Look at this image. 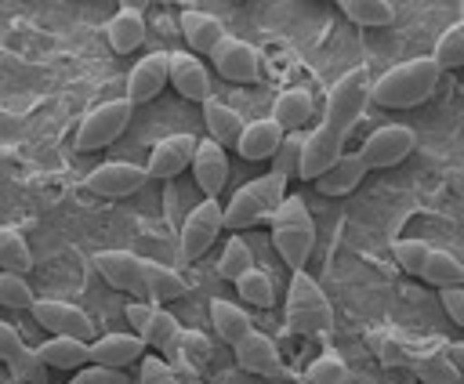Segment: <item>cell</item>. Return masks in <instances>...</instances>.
Segmentation results:
<instances>
[{
	"label": "cell",
	"instance_id": "cell-1",
	"mask_svg": "<svg viewBox=\"0 0 464 384\" xmlns=\"http://www.w3.org/2000/svg\"><path fill=\"white\" fill-rule=\"evenodd\" d=\"M366 101H370V76H366V69H352V72H344V76L330 87L319 127H315L312 134H304L297 178L315 181V178L344 152V138H348L352 127L359 123Z\"/></svg>",
	"mask_w": 464,
	"mask_h": 384
},
{
	"label": "cell",
	"instance_id": "cell-2",
	"mask_svg": "<svg viewBox=\"0 0 464 384\" xmlns=\"http://www.w3.org/2000/svg\"><path fill=\"white\" fill-rule=\"evenodd\" d=\"M94 268L102 272V279L116 290H127L141 301H167V297H181L185 293V279L149 257H138L130 250H98L94 254Z\"/></svg>",
	"mask_w": 464,
	"mask_h": 384
},
{
	"label": "cell",
	"instance_id": "cell-3",
	"mask_svg": "<svg viewBox=\"0 0 464 384\" xmlns=\"http://www.w3.org/2000/svg\"><path fill=\"white\" fill-rule=\"evenodd\" d=\"M435 87H439V65L431 58H410L381 72L377 83H370V98L384 109H413L428 101Z\"/></svg>",
	"mask_w": 464,
	"mask_h": 384
},
{
	"label": "cell",
	"instance_id": "cell-4",
	"mask_svg": "<svg viewBox=\"0 0 464 384\" xmlns=\"http://www.w3.org/2000/svg\"><path fill=\"white\" fill-rule=\"evenodd\" d=\"M272 243L294 272H304V261L315 246V225L301 196H283V203L272 210Z\"/></svg>",
	"mask_w": 464,
	"mask_h": 384
},
{
	"label": "cell",
	"instance_id": "cell-5",
	"mask_svg": "<svg viewBox=\"0 0 464 384\" xmlns=\"http://www.w3.org/2000/svg\"><path fill=\"white\" fill-rule=\"evenodd\" d=\"M283 196H286V181L279 174H261V178L246 181L232 196L228 206H221V225L232 228V232L236 228H250V225L272 217V210L283 203Z\"/></svg>",
	"mask_w": 464,
	"mask_h": 384
},
{
	"label": "cell",
	"instance_id": "cell-6",
	"mask_svg": "<svg viewBox=\"0 0 464 384\" xmlns=\"http://www.w3.org/2000/svg\"><path fill=\"white\" fill-rule=\"evenodd\" d=\"M286 326L294 333H301V337H315V333H326L334 326V308H330L326 293L304 272H294V279H290V290H286Z\"/></svg>",
	"mask_w": 464,
	"mask_h": 384
},
{
	"label": "cell",
	"instance_id": "cell-7",
	"mask_svg": "<svg viewBox=\"0 0 464 384\" xmlns=\"http://www.w3.org/2000/svg\"><path fill=\"white\" fill-rule=\"evenodd\" d=\"M130 109H134V105H130L127 98H112V101L94 105V109L80 120L76 145H80L83 152H94V149L112 145V141L127 130V123H130Z\"/></svg>",
	"mask_w": 464,
	"mask_h": 384
},
{
	"label": "cell",
	"instance_id": "cell-8",
	"mask_svg": "<svg viewBox=\"0 0 464 384\" xmlns=\"http://www.w3.org/2000/svg\"><path fill=\"white\" fill-rule=\"evenodd\" d=\"M413 149H417L413 127H406V123H388V127H377V130L362 141L359 159L366 163V170H388V167L402 163Z\"/></svg>",
	"mask_w": 464,
	"mask_h": 384
},
{
	"label": "cell",
	"instance_id": "cell-9",
	"mask_svg": "<svg viewBox=\"0 0 464 384\" xmlns=\"http://www.w3.org/2000/svg\"><path fill=\"white\" fill-rule=\"evenodd\" d=\"M36 326H44L51 337H76V341H87L94 333L91 319L83 308L69 304V301H58V297H36L29 304Z\"/></svg>",
	"mask_w": 464,
	"mask_h": 384
},
{
	"label": "cell",
	"instance_id": "cell-10",
	"mask_svg": "<svg viewBox=\"0 0 464 384\" xmlns=\"http://www.w3.org/2000/svg\"><path fill=\"white\" fill-rule=\"evenodd\" d=\"M127 322L134 326V333L149 344V348H160V351H174L178 341H181V326L170 312L163 308H152L149 301H134L127 304Z\"/></svg>",
	"mask_w": 464,
	"mask_h": 384
},
{
	"label": "cell",
	"instance_id": "cell-11",
	"mask_svg": "<svg viewBox=\"0 0 464 384\" xmlns=\"http://www.w3.org/2000/svg\"><path fill=\"white\" fill-rule=\"evenodd\" d=\"M221 203L218 199H203L181 225V261H196L210 250V243L221 232Z\"/></svg>",
	"mask_w": 464,
	"mask_h": 384
},
{
	"label": "cell",
	"instance_id": "cell-12",
	"mask_svg": "<svg viewBox=\"0 0 464 384\" xmlns=\"http://www.w3.org/2000/svg\"><path fill=\"white\" fill-rule=\"evenodd\" d=\"M145 181H149V178H145V167H138V163H123V159H116V163H102V167H94V170L87 174V188H91L94 196H102V199H123V196H134Z\"/></svg>",
	"mask_w": 464,
	"mask_h": 384
},
{
	"label": "cell",
	"instance_id": "cell-13",
	"mask_svg": "<svg viewBox=\"0 0 464 384\" xmlns=\"http://www.w3.org/2000/svg\"><path fill=\"white\" fill-rule=\"evenodd\" d=\"M210 62H214V69H218L225 80H232V83H254V80L261 76V58H257L254 43L236 40V36H225V40L218 43V51L210 54Z\"/></svg>",
	"mask_w": 464,
	"mask_h": 384
},
{
	"label": "cell",
	"instance_id": "cell-14",
	"mask_svg": "<svg viewBox=\"0 0 464 384\" xmlns=\"http://www.w3.org/2000/svg\"><path fill=\"white\" fill-rule=\"evenodd\" d=\"M188 167H192V178H196L203 199H218V192L228 181V156H225V149L218 141H210V138L196 141V152H192Z\"/></svg>",
	"mask_w": 464,
	"mask_h": 384
},
{
	"label": "cell",
	"instance_id": "cell-15",
	"mask_svg": "<svg viewBox=\"0 0 464 384\" xmlns=\"http://www.w3.org/2000/svg\"><path fill=\"white\" fill-rule=\"evenodd\" d=\"M167 80L174 83V91L188 101H210V76H207V65L188 54V51H174L170 62H167Z\"/></svg>",
	"mask_w": 464,
	"mask_h": 384
},
{
	"label": "cell",
	"instance_id": "cell-16",
	"mask_svg": "<svg viewBox=\"0 0 464 384\" xmlns=\"http://www.w3.org/2000/svg\"><path fill=\"white\" fill-rule=\"evenodd\" d=\"M167 62H170L167 51H149L130 69V76H127V101L130 105H145V101H152L163 91V83H167Z\"/></svg>",
	"mask_w": 464,
	"mask_h": 384
},
{
	"label": "cell",
	"instance_id": "cell-17",
	"mask_svg": "<svg viewBox=\"0 0 464 384\" xmlns=\"http://www.w3.org/2000/svg\"><path fill=\"white\" fill-rule=\"evenodd\" d=\"M192 152H196V138L192 134H170V138L156 141L152 156H149V167H145V178H174V174H181L192 163Z\"/></svg>",
	"mask_w": 464,
	"mask_h": 384
},
{
	"label": "cell",
	"instance_id": "cell-18",
	"mask_svg": "<svg viewBox=\"0 0 464 384\" xmlns=\"http://www.w3.org/2000/svg\"><path fill=\"white\" fill-rule=\"evenodd\" d=\"M145 355V341L138 333H109L98 337L94 344H87V359L94 366H109V370H123L130 362H138Z\"/></svg>",
	"mask_w": 464,
	"mask_h": 384
},
{
	"label": "cell",
	"instance_id": "cell-19",
	"mask_svg": "<svg viewBox=\"0 0 464 384\" xmlns=\"http://www.w3.org/2000/svg\"><path fill=\"white\" fill-rule=\"evenodd\" d=\"M0 362L11 370V377L44 384V362L36 359V351H29L22 344V337H18V330L11 322H0Z\"/></svg>",
	"mask_w": 464,
	"mask_h": 384
},
{
	"label": "cell",
	"instance_id": "cell-20",
	"mask_svg": "<svg viewBox=\"0 0 464 384\" xmlns=\"http://www.w3.org/2000/svg\"><path fill=\"white\" fill-rule=\"evenodd\" d=\"M236 362L246 370V373H257V377H279L283 373V359L272 344V337L250 330L239 344H236Z\"/></svg>",
	"mask_w": 464,
	"mask_h": 384
},
{
	"label": "cell",
	"instance_id": "cell-21",
	"mask_svg": "<svg viewBox=\"0 0 464 384\" xmlns=\"http://www.w3.org/2000/svg\"><path fill=\"white\" fill-rule=\"evenodd\" d=\"M312 112H315V98H312V91H308V87H290V91L276 94V101H272V116H268V120H272L283 134H290V130H297L301 123H308Z\"/></svg>",
	"mask_w": 464,
	"mask_h": 384
},
{
	"label": "cell",
	"instance_id": "cell-22",
	"mask_svg": "<svg viewBox=\"0 0 464 384\" xmlns=\"http://www.w3.org/2000/svg\"><path fill=\"white\" fill-rule=\"evenodd\" d=\"M362 178H366V163L359 159V152H341V156L315 178V188H319L323 196H348Z\"/></svg>",
	"mask_w": 464,
	"mask_h": 384
},
{
	"label": "cell",
	"instance_id": "cell-23",
	"mask_svg": "<svg viewBox=\"0 0 464 384\" xmlns=\"http://www.w3.org/2000/svg\"><path fill=\"white\" fill-rule=\"evenodd\" d=\"M105 40L116 54H130L134 47L145 43V18L138 11V4H123V11H116L105 25Z\"/></svg>",
	"mask_w": 464,
	"mask_h": 384
},
{
	"label": "cell",
	"instance_id": "cell-24",
	"mask_svg": "<svg viewBox=\"0 0 464 384\" xmlns=\"http://www.w3.org/2000/svg\"><path fill=\"white\" fill-rule=\"evenodd\" d=\"M181 33H185V40H188V47L196 51V54H214L218 51V43L228 36L225 33V25L214 18V14H207V11H185L181 14Z\"/></svg>",
	"mask_w": 464,
	"mask_h": 384
},
{
	"label": "cell",
	"instance_id": "cell-25",
	"mask_svg": "<svg viewBox=\"0 0 464 384\" xmlns=\"http://www.w3.org/2000/svg\"><path fill=\"white\" fill-rule=\"evenodd\" d=\"M279 141H283V130L272 120H254V123H243L239 141H236V152L243 159H272L276 149H279Z\"/></svg>",
	"mask_w": 464,
	"mask_h": 384
},
{
	"label": "cell",
	"instance_id": "cell-26",
	"mask_svg": "<svg viewBox=\"0 0 464 384\" xmlns=\"http://www.w3.org/2000/svg\"><path fill=\"white\" fill-rule=\"evenodd\" d=\"M36 359L51 370H80L87 366V341H76V337H51L47 344L36 348Z\"/></svg>",
	"mask_w": 464,
	"mask_h": 384
},
{
	"label": "cell",
	"instance_id": "cell-27",
	"mask_svg": "<svg viewBox=\"0 0 464 384\" xmlns=\"http://www.w3.org/2000/svg\"><path fill=\"white\" fill-rule=\"evenodd\" d=\"M203 120H207L210 141H218L221 149H225V145H236V141H239L243 120H239V112H236L232 105H225V101L210 98V101H203Z\"/></svg>",
	"mask_w": 464,
	"mask_h": 384
},
{
	"label": "cell",
	"instance_id": "cell-28",
	"mask_svg": "<svg viewBox=\"0 0 464 384\" xmlns=\"http://www.w3.org/2000/svg\"><path fill=\"white\" fill-rule=\"evenodd\" d=\"M210 322H214V330H218V337L221 341H228L232 348L254 330L250 326V315L239 308V304H232V301H225V297H218V301H210Z\"/></svg>",
	"mask_w": 464,
	"mask_h": 384
},
{
	"label": "cell",
	"instance_id": "cell-29",
	"mask_svg": "<svg viewBox=\"0 0 464 384\" xmlns=\"http://www.w3.org/2000/svg\"><path fill=\"white\" fill-rule=\"evenodd\" d=\"M420 279L431 283L435 290H442V286H460V283H464V264H460L453 254L431 246V254H428V261H424V268H420Z\"/></svg>",
	"mask_w": 464,
	"mask_h": 384
},
{
	"label": "cell",
	"instance_id": "cell-30",
	"mask_svg": "<svg viewBox=\"0 0 464 384\" xmlns=\"http://www.w3.org/2000/svg\"><path fill=\"white\" fill-rule=\"evenodd\" d=\"M0 268L14 272V275H25L33 268V250H29L25 235L7 225H0Z\"/></svg>",
	"mask_w": 464,
	"mask_h": 384
},
{
	"label": "cell",
	"instance_id": "cell-31",
	"mask_svg": "<svg viewBox=\"0 0 464 384\" xmlns=\"http://www.w3.org/2000/svg\"><path fill=\"white\" fill-rule=\"evenodd\" d=\"M410 370H413L424 384H460V366L453 362V355H439V351L417 355V359L410 362Z\"/></svg>",
	"mask_w": 464,
	"mask_h": 384
},
{
	"label": "cell",
	"instance_id": "cell-32",
	"mask_svg": "<svg viewBox=\"0 0 464 384\" xmlns=\"http://www.w3.org/2000/svg\"><path fill=\"white\" fill-rule=\"evenodd\" d=\"M337 7L355 25H377L381 29V25H392L395 22V7L388 0H341Z\"/></svg>",
	"mask_w": 464,
	"mask_h": 384
},
{
	"label": "cell",
	"instance_id": "cell-33",
	"mask_svg": "<svg viewBox=\"0 0 464 384\" xmlns=\"http://www.w3.org/2000/svg\"><path fill=\"white\" fill-rule=\"evenodd\" d=\"M431 62L439 65V72H442V69H460V65H464V25H460V22L450 25V29L435 40V54H431Z\"/></svg>",
	"mask_w": 464,
	"mask_h": 384
},
{
	"label": "cell",
	"instance_id": "cell-34",
	"mask_svg": "<svg viewBox=\"0 0 464 384\" xmlns=\"http://www.w3.org/2000/svg\"><path fill=\"white\" fill-rule=\"evenodd\" d=\"M301 149H304V134L301 130H290L283 134L276 156H272V174H279L283 181L297 178V167H301Z\"/></svg>",
	"mask_w": 464,
	"mask_h": 384
},
{
	"label": "cell",
	"instance_id": "cell-35",
	"mask_svg": "<svg viewBox=\"0 0 464 384\" xmlns=\"http://www.w3.org/2000/svg\"><path fill=\"white\" fill-rule=\"evenodd\" d=\"M236 290H239V297H243L246 304H254V308H272V301H276L272 279H268L261 268H246V272L236 279Z\"/></svg>",
	"mask_w": 464,
	"mask_h": 384
},
{
	"label": "cell",
	"instance_id": "cell-36",
	"mask_svg": "<svg viewBox=\"0 0 464 384\" xmlns=\"http://www.w3.org/2000/svg\"><path fill=\"white\" fill-rule=\"evenodd\" d=\"M304 384H348V362L334 351L312 359V366L304 370Z\"/></svg>",
	"mask_w": 464,
	"mask_h": 384
},
{
	"label": "cell",
	"instance_id": "cell-37",
	"mask_svg": "<svg viewBox=\"0 0 464 384\" xmlns=\"http://www.w3.org/2000/svg\"><path fill=\"white\" fill-rule=\"evenodd\" d=\"M246 268H254V254H250V246H246L243 239H236V235H232V239L225 243V250H221L218 272H221L225 279H232V283H236Z\"/></svg>",
	"mask_w": 464,
	"mask_h": 384
},
{
	"label": "cell",
	"instance_id": "cell-38",
	"mask_svg": "<svg viewBox=\"0 0 464 384\" xmlns=\"http://www.w3.org/2000/svg\"><path fill=\"white\" fill-rule=\"evenodd\" d=\"M392 254H395V261H399L410 275H420V268H424V261H428L431 246H428L424 239H395Z\"/></svg>",
	"mask_w": 464,
	"mask_h": 384
},
{
	"label": "cell",
	"instance_id": "cell-39",
	"mask_svg": "<svg viewBox=\"0 0 464 384\" xmlns=\"http://www.w3.org/2000/svg\"><path fill=\"white\" fill-rule=\"evenodd\" d=\"M33 301L36 297H33V290H29V283L22 275L0 272V304H7V308H29Z\"/></svg>",
	"mask_w": 464,
	"mask_h": 384
},
{
	"label": "cell",
	"instance_id": "cell-40",
	"mask_svg": "<svg viewBox=\"0 0 464 384\" xmlns=\"http://www.w3.org/2000/svg\"><path fill=\"white\" fill-rule=\"evenodd\" d=\"M141 384H178V377H174V370L163 359L145 355V362H141Z\"/></svg>",
	"mask_w": 464,
	"mask_h": 384
},
{
	"label": "cell",
	"instance_id": "cell-41",
	"mask_svg": "<svg viewBox=\"0 0 464 384\" xmlns=\"http://www.w3.org/2000/svg\"><path fill=\"white\" fill-rule=\"evenodd\" d=\"M69 384H127V380H123L120 370H109V366H87V370H80Z\"/></svg>",
	"mask_w": 464,
	"mask_h": 384
},
{
	"label": "cell",
	"instance_id": "cell-42",
	"mask_svg": "<svg viewBox=\"0 0 464 384\" xmlns=\"http://www.w3.org/2000/svg\"><path fill=\"white\" fill-rule=\"evenodd\" d=\"M439 297H442V308H446L450 322L460 326V322H464V286H442Z\"/></svg>",
	"mask_w": 464,
	"mask_h": 384
},
{
	"label": "cell",
	"instance_id": "cell-43",
	"mask_svg": "<svg viewBox=\"0 0 464 384\" xmlns=\"http://www.w3.org/2000/svg\"><path fill=\"white\" fill-rule=\"evenodd\" d=\"M381 351H384L381 359H384L388 366H399V362H406V355H402V348H399L395 341H381Z\"/></svg>",
	"mask_w": 464,
	"mask_h": 384
}]
</instances>
